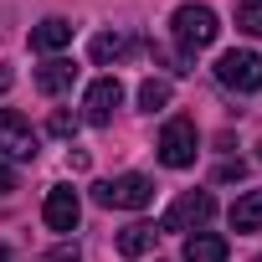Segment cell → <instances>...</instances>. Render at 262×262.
I'll use <instances>...</instances> for the list:
<instances>
[{"label":"cell","instance_id":"1","mask_svg":"<svg viewBox=\"0 0 262 262\" xmlns=\"http://www.w3.org/2000/svg\"><path fill=\"white\" fill-rule=\"evenodd\" d=\"M170 31H175L180 52L190 57V52H201V47H211V41H216L221 21H216V11H211V6H180V11L170 16Z\"/></svg>","mask_w":262,"mask_h":262},{"label":"cell","instance_id":"2","mask_svg":"<svg viewBox=\"0 0 262 262\" xmlns=\"http://www.w3.org/2000/svg\"><path fill=\"white\" fill-rule=\"evenodd\" d=\"M93 195H98V206H108V211H144V206L155 201V180H149V175H113V180H103Z\"/></svg>","mask_w":262,"mask_h":262},{"label":"cell","instance_id":"3","mask_svg":"<svg viewBox=\"0 0 262 262\" xmlns=\"http://www.w3.org/2000/svg\"><path fill=\"white\" fill-rule=\"evenodd\" d=\"M211 216H216V195H211V190H185V195H175V206L165 211L160 231H195V226H206Z\"/></svg>","mask_w":262,"mask_h":262},{"label":"cell","instance_id":"4","mask_svg":"<svg viewBox=\"0 0 262 262\" xmlns=\"http://www.w3.org/2000/svg\"><path fill=\"white\" fill-rule=\"evenodd\" d=\"M195 149H201L195 123H190V118H170V123H165V134H160V165L185 170V165H195Z\"/></svg>","mask_w":262,"mask_h":262},{"label":"cell","instance_id":"5","mask_svg":"<svg viewBox=\"0 0 262 262\" xmlns=\"http://www.w3.org/2000/svg\"><path fill=\"white\" fill-rule=\"evenodd\" d=\"M216 77H221V88H231V93H257V88H262V57H257V52H226V57L216 62Z\"/></svg>","mask_w":262,"mask_h":262},{"label":"cell","instance_id":"6","mask_svg":"<svg viewBox=\"0 0 262 262\" xmlns=\"http://www.w3.org/2000/svg\"><path fill=\"white\" fill-rule=\"evenodd\" d=\"M0 155H11V160H36V128H31L16 108H0Z\"/></svg>","mask_w":262,"mask_h":262},{"label":"cell","instance_id":"7","mask_svg":"<svg viewBox=\"0 0 262 262\" xmlns=\"http://www.w3.org/2000/svg\"><path fill=\"white\" fill-rule=\"evenodd\" d=\"M118 103H123V82H118V77H98V82L88 88V98H82V118H88L93 128H103V123H113Z\"/></svg>","mask_w":262,"mask_h":262},{"label":"cell","instance_id":"8","mask_svg":"<svg viewBox=\"0 0 262 262\" xmlns=\"http://www.w3.org/2000/svg\"><path fill=\"white\" fill-rule=\"evenodd\" d=\"M41 216H47L52 231H77V221H82V201H77V190H72V185H52Z\"/></svg>","mask_w":262,"mask_h":262},{"label":"cell","instance_id":"9","mask_svg":"<svg viewBox=\"0 0 262 262\" xmlns=\"http://www.w3.org/2000/svg\"><path fill=\"white\" fill-rule=\"evenodd\" d=\"M72 82H77V62H67V57H52V62H41V67H36V88H41L47 98L67 93Z\"/></svg>","mask_w":262,"mask_h":262},{"label":"cell","instance_id":"10","mask_svg":"<svg viewBox=\"0 0 262 262\" xmlns=\"http://www.w3.org/2000/svg\"><path fill=\"white\" fill-rule=\"evenodd\" d=\"M88 52H93L98 67H108V62H123L128 52H139V41H134V36H123V31H98Z\"/></svg>","mask_w":262,"mask_h":262},{"label":"cell","instance_id":"11","mask_svg":"<svg viewBox=\"0 0 262 262\" xmlns=\"http://www.w3.org/2000/svg\"><path fill=\"white\" fill-rule=\"evenodd\" d=\"M72 41V21L62 16H47L41 26H31V52H62Z\"/></svg>","mask_w":262,"mask_h":262},{"label":"cell","instance_id":"12","mask_svg":"<svg viewBox=\"0 0 262 262\" xmlns=\"http://www.w3.org/2000/svg\"><path fill=\"white\" fill-rule=\"evenodd\" d=\"M155 242H160V226L134 221V226L118 231V257H144V252H155Z\"/></svg>","mask_w":262,"mask_h":262},{"label":"cell","instance_id":"13","mask_svg":"<svg viewBox=\"0 0 262 262\" xmlns=\"http://www.w3.org/2000/svg\"><path fill=\"white\" fill-rule=\"evenodd\" d=\"M185 262H226V236H216V231L185 236Z\"/></svg>","mask_w":262,"mask_h":262},{"label":"cell","instance_id":"14","mask_svg":"<svg viewBox=\"0 0 262 262\" xmlns=\"http://www.w3.org/2000/svg\"><path fill=\"white\" fill-rule=\"evenodd\" d=\"M262 226V190H247L231 206V231H257Z\"/></svg>","mask_w":262,"mask_h":262},{"label":"cell","instance_id":"15","mask_svg":"<svg viewBox=\"0 0 262 262\" xmlns=\"http://www.w3.org/2000/svg\"><path fill=\"white\" fill-rule=\"evenodd\" d=\"M165 103H170V82H165V77H144V82H139V108L155 113V108H165Z\"/></svg>","mask_w":262,"mask_h":262},{"label":"cell","instance_id":"16","mask_svg":"<svg viewBox=\"0 0 262 262\" xmlns=\"http://www.w3.org/2000/svg\"><path fill=\"white\" fill-rule=\"evenodd\" d=\"M236 31L262 36V0H242V6H236Z\"/></svg>","mask_w":262,"mask_h":262},{"label":"cell","instance_id":"17","mask_svg":"<svg viewBox=\"0 0 262 262\" xmlns=\"http://www.w3.org/2000/svg\"><path fill=\"white\" fill-rule=\"evenodd\" d=\"M52 134H62V139L77 134V118H72V113H52Z\"/></svg>","mask_w":262,"mask_h":262},{"label":"cell","instance_id":"18","mask_svg":"<svg viewBox=\"0 0 262 262\" xmlns=\"http://www.w3.org/2000/svg\"><path fill=\"white\" fill-rule=\"evenodd\" d=\"M242 175H247V165H242V160H226V165L216 170V180H242Z\"/></svg>","mask_w":262,"mask_h":262},{"label":"cell","instance_id":"19","mask_svg":"<svg viewBox=\"0 0 262 262\" xmlns=\"http://www.w3.org/2000/svg\"><path fill=\"white\" fill-rule=\"evenodd\" d=\"M11 190H16V175H11V165H6V160H0V195H11Z\"/></svg>","mask_w":262,"mask_h":262},{"label":"cell","instance_id":"20","mask_svg":"<svg viewBox=\"0 0 262 262\" xmlns=\"http://www.w3.org/2000/svg\"><path fill=\"white\" fill-rule=\"evenodd\" d=\"M6 88H11V72H6V67H0V93H6Z\"/></svg>","mask_w":262,"mask_h":262},{"label":"cell","instance_id":"21","mask_svg":"<svg viewBox=\"0 0 262 262\" xmlns=\"http://www.w3.org/2000/svg\"><path fill=\"white\" fill-rule=\"evenodd\" d=\"M0 262H11V252H6V247H0Z\"/></svg>","mask_w":262,"mask_h":262},{"label":"cell","instance_id":"22","mask_svg":"<svg viewBox=\"0 0 262 262\" xmlns=\"http://www.w3.org/2000/svg\"><path fill=\"white\" fill-rule=\"evenodd\" d=\"M257 160H262V144H257Z\"/></svg>","mask_w":262,"mask_h":262},{"label":"cell","instance_id":"23","mask_svg":"<svg viewBox=\"0 0 262 262\" xmlns=\"http://www.w3.org/2000/svg\"><path fill=\"white\" fill-rule=\"evenodd\" d=\"M252 262H262V257H252Z\"/></svg>","mask_w":262,"mask_h":262}]
</instances>
